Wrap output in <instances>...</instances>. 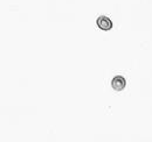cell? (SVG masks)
<instances>
[{
  "label": "cell",
  "mask_w": 152,
  "mask_h": 142,
  "mask_svg": "<svg viewBox=\"0 0 152 142\" xmlns=\"http://www.w3.org/2000/svg\"><path fill=\"white\" fill-rule=\"evenodd\" d=\"M125 85H126V80L122 76H116V77H114V79L111 82V86L116 91H122L125 88Z\"/></svg>",
  "instance_id": "1"
},
{
  "label": "cell",
  "mask_w": 152,
  "mask_h": 142,
  "mask_svg": "<svg viewBox=\"0 0 152 142\" xmlns=\"http://www.w3.org/2000/svg\"><path fill=\"white\" fill-rule=\"evenodd\" d=\"M97 26L102 29V30H110L113 28V22L111 20L107 17H99L97 19Z\"/></svg>",
  "instance_id": "2"
}]
</instances>
